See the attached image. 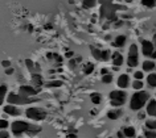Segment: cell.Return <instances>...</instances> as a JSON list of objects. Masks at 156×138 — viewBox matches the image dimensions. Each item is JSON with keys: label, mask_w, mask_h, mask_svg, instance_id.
<instances>
[{"label": "cell", "mask_w": 156, "mask_h": 138, "mask_svg": "<svg viewBox=\"0 0 156 138\" xmlns=\"http://www.w3.org/2000/svg\"><path fill=\"white\" fill-rule=\"evenodd\" d=\"M148 100H150L148 92L142 91V89H140V91H136L130 100V108L132 111H140L143 106H146Z\"/></svg>", "instance_id": "6da1fadb"}, {"label": "cell", "mask_w": 156, "mask_h": 138, "mask_svg": "<svg viewBox=\"0 0 156 138\" xmlns=\"http://www.w3.org/2000/svg\"><path fill=\"white\" fill-rule=\"evenodd\" d=\"M6 99L8 104H12V105H26V104H32L35 101H38L35 97H26V96H23L20 93H15V92L7 93Z\"/></svg>", "instance_id": "7a4b0ae2"}, {"label": "cell", "mask_w": 156, "mask_h": 138, "mask_svg": "<svg viewBox=\"0 0 156 138\" xmlns=\"http://www.w3.org/2000/svg\"><path fill=\"white\" fill-rule=\"evenodd\" d=\"M110 104L114 106V108H118V106H122L126 100H127V93L123 91V89H115V91H111L110 95Z\"/></svg>", "instance_id": "3957f363"}, {"label": "cell", "mask_w": 156, "mask_h": 138, "mask_svg": "<svg viewBox=\"0 0 156 138\" xmlns=\"http://www.w3.org/2000/svg\"><path fill=\"white\" fill-rule=\"evenodd\" d=\"M9 128H11L12 134H13L15 137H20L23 133L28 134L31 124L26 122V121H23V120H16V121H13L12 124H9Z\"/></svg>", "instance_id": "277c9868"}, {"label": "cell", "mask_w": 156, "mask_h": 138, "mask_svg": "<svg viewBox=\"0 0 156 138\" xmlns=\"http://www.w3.org/2000/svg\"><path fill=\"white\" fill-rule=\"evenodd\" d=\"M25 116L29 120L42 121L46 118L48 113H46V111H44L42 108H38V106H29V108L25 109Z\"/></svg>", "instance_id": "5b68a950"}, {"label": "cell", "mask_w": 156, "mask_h": 138, "mask_svg": "<svg viewBox=\"0 0 156 138\" xmlns=\"http://www.w3.org/2000/svg\"><path fill=\"white\" fill-rule=\"evenodd\" d=\"M38 89L36 88L35 86H29V84H24V86H20L19 88V93L23 96H26V97H35L37 95Z\"/></svg>", "instance_id": "8992f818"}, {"label": "cell", "mask_w": 156, "mask_h": 138, "mask_svg": "<svg viewBox=\"0 0 156 138\" xmlns=\"http://www.w3.org/2000/svg\"><path fill=\"white\" fill-rule=\"evenodd\" d=\"M3 111L7 116H12V117H17V116H20L21 113H23V111H21L17 105H12V104L4 105Z\"/></svg>", "instance_id": "52a82bcc"}, {"label": "cell", "mask_w": 156, "mask_h": 138, "mask_svg": "<svg viewBox=\"0 0 156 138\" xmlns=\"http://www.w3.org/2000/svg\"><path fill=\"white\" fill-rule=\"evenodd\" d=\"M116 84L120 89H126L128 86L131 84V80H130V76L127 74H122L118 76V80H116Z\"/></svg>", "instance_id": "ba28073f"}, {"label": "cell", "mask_w": 156, "mask_h": 138, "mask_svg": "<svg viewBox=\"0 0 156 138\" xmlns=\"http://www.w3.org/2000/svg\"><path fill=\"white\" fill-rule=\"evenodd\" d=\"M155 46H153V42L151 41H147V40H143L142 41V53L144 57H150L151 53L153 51Z\"/></svg>", "instance_id": "9c48e42d"}, {"label": "cell", "mask_w": 156, "mask_h": 138, "mask_svg": "<svg viewBox=\"0 0 156 138\" xmlns=\"http://www.w3.org/2000/svg\"><path fill=\"white\" fill-rule=\"evenodd\" d=\"M146 112L148 116L156 118V100L155 99H150L146 104Z\"/></svg>", "instance_id": "30bf717a"}, {"label": "cell", "mask_w": 156, "mask_h": 138, "mask_svg": "<svg viewBox=\"0 0 156 138\" xmlns=\"http://www.w3.org/2000/svg\"><path fill=\"white\" fill-rule=\"evenodd\" d=\"M111 57H113V65H114V66L120 67L122 65H123V62H124L123 55L119 54L118 51H116V53H113V54H111Z\"/></svg>", "instance_id": "8fae6325"}, {"label": "cell", "mask_w": 156, "mask_h": 138, "mask_svg": "<svg viewBox=\"0 0 156 138\" xmlns=\"http://www.w3.org/2000/svg\"><path fill=\"white\" fill-rule=\"evenodd\" d=\"M143 71L144 72H152L153 70L156 69V65H155V62H153L152 59L151 60H144V62H143Z\"/></svg>", "instance_id": "7c38bea8"}, {"label": "cell", "mask_w": 156, "mask_h": 138, "mask_svg": "<svg viewBox=\"0 0 156 138\" xmlns=\"http://www.w3.org/2000/svg\"><path fill=\"white\" fill-rule=\"evenodd\" d=\"M7 93H8V87H7V84H1V86H0V106L3 105L4 100H6V97H7Z\"/></svg>", "instance_id": "4fadbf2b"}, {"label": "cell", "mask_w": 156, "mask_h": 138, "mask_svg": "<svg viewBox=\"0 0 156 138\" xmlns=\"http://www.w3.org/2000/svg\"><path fill=\"white\" fill-rule=\"evenodd\" d=\"M126 41H127L126 36H118V37L115 38V41L113 42V46L114 47H122V46H124Z\"/></svg>", "instance_id": "5bb4252c"}, {"label": "cell", "mask_w": 156, "mask_h": 138, "mask_svg": "<svg viewBox=\"0 0 156 138\" xmlns=\"http://www.w3.org/2000/svg\"><path fill=\"white\" fill-rule=\"evenodd\" d=\"M122 132H123L124 137H128V138H134L136 135V130L132 126H126Z\"/></svg>", "instance_id": "9a60e30c"}, {"label": "cell", "mask_w": 156, "mask_h": 138, "mask_svg": "<svg viewBox=\"0 0 156 138\" xmlns=\"http://www.w3.org/2000/svg\"><path fill=\"white\" fill-rule=\"evenodd\" d=\"M147 84L151 88H155L156 87V72H151L147 76Z\"/></svg>", "instance_id": "2e32d148"}, {"label": "cell", "mask_w": 156, "mask_h": 138, "mask_svg": "<svg viewBox=\"0 0 156 138\" xmlns=\"http://www.w3.org/2000/svg\"><path fill=\"white\" fill-rule=\"evenodd\" d=\"M32 82H33V86L35 87H40L42 86V76L40 74H32Z\"/></svg>", "instance_id": "e0dca14e"}, {"label": "cell", "mask_w": 156, "mask_h": 138, "mask_svg": "<svg viewBox=\"0 0 156 138\" xmlns=\"http://www.w3.org/2000/svg\"><path fill=\"white\" fill-rule=\"evenodd\" d=\"M90 99H91V103L94 104V105H98L102 100V96H101V93H98V92H93L91 95H90Z\"/></svg>", "instance_id": "ac0fdd59"}, {"label": "cell", "mask_w": 156, "mask_h": 138, "mask_svg": "<svg viewBox=\"0 0 156 138\" xmlns=\"http://www.w3.org/2000/svg\"><path fill=\"white\" fill-rule=\"evenodd\" d=\"M127 65H128V67H136L139 65V57H130L128 55L127 57Z\"/></svg>", "instance_id": "d6986e66"}, {"label": "cell", "mask_w": 156, "mask_h": 138, "mask_svg": "<svg viewBox=\"0 0 156 138\" xmlns=\"http://www.w3.org/2000/svg\"><path fill=\"white\" fill-rule=\"evenodd\" d=\"M90 50H91V55L95 58L97 60H102V50L95 49L94 46H90Z\"/></svg>", "instance_id": "ffe728a7"}, {"label": "cell", "mask_w": 156, "mask_h": 138, "mask_svg": "<svg viewBox=\"0 0 156 138\" xmlns=\"http://www.w3.org/2000/svg\"><path fill=\"white\" fill-rule=\"evenodd\" d=\"M128 55H130V57H139V49L135 43H132V45L128 47Z\"/></svg>", "instance_id": "44dd1931"}, {"label": "cell", "mask_w": 156, "mask_h": 138, "mask_svg": "<svg viewBox=\"0 0 156 138\" xmlns=\"http://www.w3.org/2000/svg\"><path fill=\"white\" fill-rule=\"evenodd\" d=\"M120 115H122L120 111L115 109V111H110V112L107 113V117L110 118V120H116V118L120 117Z\"/></svg>", "instance_id": "7402d4cb"}, {"label": "cell", "mask_w": 156, "mask_h": 138, "mask_svg": "<svg viewBox=\"0 0 156 138\" xmlns=\"http://www.w3.org/2000/svg\"><path fill=\"white\" fill-rule=\"evenodd\" d=\"M94 69H95L94 63H91V62H87V63L85 65V67H84V72L86 75H90L93 71H94Z\"/></svg>", "instance_id": "603a6c76"}, {"label": "cell", "mask_w": 156, "mask_h": 138, "mask_svg": "<svg viewBox=\"0 0 156 138\" xmlns=\"http://www.w3.org/2000/svg\"><path fill=\"white\" fill-rule=\"evenodd\" d=\"M25 66H26V69H28V71H29V72L35 74L36 65L33 63V60H31V59H25Z\"/></svg>", "instance_id": "cb8c5ba5"}, {"label": "cell", "mask_w": 156, "mask_h": 138, "mask_svg": "<svg viewBox=\"0 0 156 138\" xmlns=\"http://www.w3.org/2000/svg\"><path fill=\"white\" fill-rule=\"evenodd\" d=\"M113 74H106V75H102V83H104V84H110L111 82H113Z\"/></svg>", "instance_id": "d4e9b609"}, {"label": "cell", "mask_w": 156, "mask_h": 138, "mask_svg": "<svg viewBox=\"0 0 156 138\" xmlns=\"http://www.w3.org/2000/svg\"><path fill=\"white\" fill-rule=\"evenodd\" d=\"M82 3L85 8H94L97 5V0H84Z\"/></svg>", "instance_id": "484cf974"}, {"label": "cell", "mask_w": 156, "mask_h": 138, "mask_svg": "<svg viewBox=\"0 0 156 138\" xmlns=\"http://www.w3.org/2000/svg\"><path fill=\"white\" fill-rule=\"evenodd\" d=\"M146 126L150 130H156V120H147L146 121Z\"/></svg>", "instance_id": "4316f807"}, {"label": "cell", "mask_w": 156, "mask_h": 138, "mask_svg": "<svg viewBox=\"0 0 156 138\" xmlns=\"http://www.w3.org/2000/svg\"><path fill=\"white\" fill-rule=\"evenodd\" d=\"M110 58H111L110 50H102V62H107Z\"/></svg>", "instance_id": "83f0119b"}, {"label": "cell", "mask_w": 156, "mask_h": 138, "mask_svg": "<svg viewBox=\"0 0 156 138\" xmlns=\"http://www.w3.org/2000/svg\"><path fill=\"white\" fill-rule=\"evenodd\" d=\"M143 86H144V84H143V82L142 80H136V79H135V82L132 83V88L136 89V91H140V89L143 88Z\"/></svg>", "instance_id": "f1b7e54d"}, {"label": "cell", "mask_w": 156, "mask_h": 138, "mask_svg": "<svg viewBox=\"0 0 156 138\" xmlns=\"http://www.w3.org/2000/svg\"><path fill=\"white\" fill-rule=\"evenodd\" d=\"M142 4H143L144 7L152 8V7L156 5V0H142Z\"/></svg>", "instance_id": "f546056e"}, {"label": "cell", "mask_w": 156, "mask_h": 138, "mask_svg": "<svg viewBox=\"0 0 156 138\" xmlns=\"http://www.w3.org/2000/svg\"><path fill=\"white\" fill-rule=\"evenodd\" d=\"M62 84H64V82L62 80H52V82H48L46 86L48 87H61Z\"/></svg>", "instance_id": "4dcf8cb0"}, {"label": "cell", "mask_w": 156, "mask_h": 138, "mask_svg": "<svg viewBox=\"0 0 156 138\" xmlns=\"http://www.w3.org/2000/svg\"><path fill=\"white\" fill-rule=\"evenodd\" d=\"M9 128V122L6 120V118H0V130L3 129H8Z\"/></svg>", "instance_id": "1f68e13d"}, {"label": "cell", "mask_w": 156, "mask_h": 138, "mask_svg": "<svg viewBox=\"0 0 156 138\" xmlns=\"http://www.w3.org/2000/svg\"><path fill=\"white\" fill-rule=\"evenodd\" d=\"M144 137H147V138H156V132H155V130H150V129H148L147 132L144 133Z\"/></svg>", "instance_id": "d6a6232c"}, {"label": "cell", "mask_w": 156, "mask_h": 138, "mask_svg": "<svg viewBox=\"0 0 156 138\" xmlns=\"http://www.w3.org/2000/svg\"><path fill=\"white\" fill-rule=\"evenodd\" d=\"M143 76H144L143 71H135V72H134V78H135L136 80H142Z\"/></svg>", "instance_id": "836d02e7"}, {"label": "cell", "mask_w": 156, "mask_h": 138, "mask_svg": "<svg viewBox=\"0 0 156 138\" xmlns=\"http://www.w3.org/2000/svg\"><path fill=\"white\" fill-rule=\"evenodd\" d=\"M0 138H9V133L7 132V129L0 130Z\"/></svg>", "instance_id": "e575fe53"}, {"label": "cell", "mask_w": 156, "mask_h": 138, "mask_svg": "<svg viewBox=\"0 0 156 138\" xmlns=\"http://www.w3.org/2000/svg\"><path fill=\"white\" fill-rule=\"evenodd\" d=\"M1 66H3L4 69H7V67H11V62H9L8 59H4V60H1Z\"/></svg>", "instance_id": "d590c367"}, {"label": "cell", "mask_w": 156, "mask_h": 138, "mask_svg": "<svg viewBox=\"0 0 156 138\" xmlns=\"http://www.w3.org/2000/svg\"><path fill=\"white\" fill-rule=\"evenodd\" d=\"M13 72H15V70H13V67H7V69H6V74L7 75H12V74H13Z\"/></svg>", "instance_id": "8d00e7d4"}, {"label": "cell", "mask_w": 156, "mask_h": 138, "mask_svg": "<svg viewBox=\"0 0 156 138\" xmlns=\"http://www.w3.org/2000/svg\"><path fill=\"white\" fill-rule=\"evenodd\" d=\"M65 57H66V58H70V59H72V58L74 57V53H73V51H68V53H65Z\"/></svg>", "instance_id": "74e56055"}, {"label": "cell", "mask_w": 156, "mask_h": 138, "mask_svg": "<svg viewBox=\"0 0 156 138\" xmlns=\"http://www.w3.org/2000/svg\"><path fill=\"white\" fill-rule=\"evenodd\" d=\"M150 58H151V59H152V60H155V59H156V49H153V51L151 53Z\"/></svg>", "instance_id": "f35d334b"}, {"label": "cell", "mask_w": 156, "mask_h": 138, "mask_svg": "<svg viewBox=\"0 0 156 138\" xmlns=\"http://www.w3.org/2000/svg\"><path fill=\"white\" fill-rule=\"evenodd\" d=\"M101 74H102V75H106V74H109V69H106V67H103V69L101 70Z\"/></svg>", "instance_id": "ab89813d"}, {"label": "cell", "mask_w": 156, "mask_h": 138, "mask_svg": "<svg viewBox=\"0 0 156 138\" xmlns=\"http://www.w3.org/2000/svg\"><path fill=\"white\" fill-rule=\"evenodd\" d=\"M116 137H118V138H124L123 132H118V133H116Z\"/></svg>", "instance_id": "60d3db41"}, {"label": "cell", "mask_w": 156, "mask_h": 138, "mask_svg": "<svg viewBox=\"0 0 156 138\" xmlns=\"http://www.w3.org/2000/svg\"><path fill=\"white\" fill-rule=\"evenodd\" d=\"M74 65H77V60H74V59H70V66H72V67H74Z\"/></svg>", "instance_id": "b9f144b4"}, {"label": "cell", "mask_w": 156, "mask_h": 138, "mask_svg": "<svg viewBox=\"0 0 156 138\" xmlns=\"http://www.w3.org/2000/svg\"><path fill=\"white\" fill-rule=\"evenodd\" d=\"M138 117H139V118H144V117H146V115H144L143 112H140V113L138 115Z\"/></svg>", "instance_id": "7bdbcfd3"}, {"label": "cell", "mask_w": 156, "mask_h": 138, "mask_svg": "<svg viewBox=\"0 0 156 138\" xmlns=\"http://www.w3.org/2000/svg\"><path fill=\"white\" fill-rule=\"evenodd\" d=\"M113 70H114V71H118L119 67H118V66H114V69H113Z\"/></svg>", "instance_id": "ee69618b"}, {"label": "cell", "mask_w": 156, "mask_h": 138, "mask_svg": "<svg viewBox=\"0 0 156 138\" xmlns=\"http://www.w3.org/2000/svg\"><path fill=\"white\" fill-rule=\"evenodd\" d=\"M126 3H132V0H124Z\"/></svg>", "instance_id": "f6af8a7d"}, {"label": "cell", "mask_w": 156, "mask_h": 138, "mask_svg": "<svg viewBox=\"0 0 156 138\" xmlns=\"http://www.w3.org/2000/svg\"><path fill=\"white\" fill-rule=\"evenodd\" d=\"M69 3H70V4H73V3H74V0H69Z\"/></svg>", "instance_id": "bcb514c9"}, {"label": "cell", "mask_w": 156, "mask_h": 138, "mask_svg": "<svg viewBox=\"0 0 156 138\" xmlns=\"http://www.w3.org/2000/svg\"><path fill=\"white\" fill-rule=\"evenodd\" d=\"M153 40H156V34H155V37H153Z\"/></svg>", "instance_id": "7dc6e473"}, {"label": "cell", "mask_w": 156, "mask_h": 138, "mask_svg": "<svg viewBox=\"0 0 156 138\" xmlns=\"http://www.w3.org/2000/svg\"><path fill=\"white\" fill-rule=\"evenodd\" d=\"M118 1H122V0H118Z\"/></svg>", "instance_id": "c3c4849f"}, {"label": "cell", "mask_w": 156, "mask_h": 138, "mask_svg": "<svg viewBox=\"0 0 156 138\" xmlns=\"http://www.w3.org/2000/svg\"><path fill=\"white\" fill-rule=\"evenodd\" d=\"M155 96H156V93H155Z\"/></svg>", "instance_id": "681fc988"}]
</instances>
